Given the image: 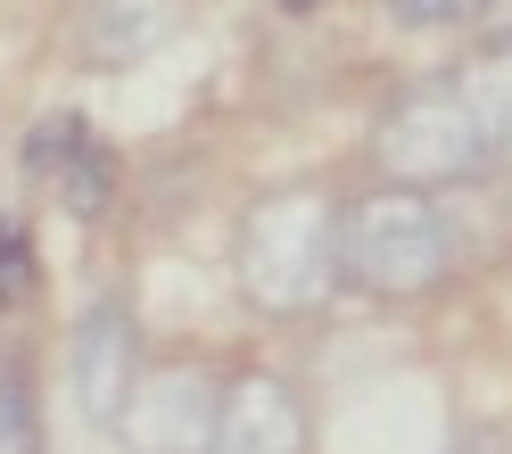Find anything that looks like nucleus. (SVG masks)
<instances>
[{"label": "nucleus", "instance_id": "obj_1", "mask_svg": "<svg viewBox=\"0 0 512 454\" xmlns=\"http://www.w3.org/2000/svg\"><path fill=\"white\" fill-rule=\"evenodd\" d=\"M339 199H323V190H265L240 232H232V281L240 298L256 314L273 322H298V314H323L339 298Z\"/></svg>", "mask_w": 512, "mask_h": 454}, {"label": "nucleus", "instance_id": "obj_2", "mask_svg": "<svg viewBox=\"0 0 512 454\" xmlns=\"http://www.w3.org/2000/svg\"><path fill=\"white\" fill-rule=\"evenodd\" d=\"M455 223H446L438 207V190H372V199H356L339 215V265L347 281L364 289V298L380 306H422L438 298L446 281H455Z\"/></svg>", "mask_w": 512, "mask_h": 454}, {"label": "nucleus", "instance_id": "obj_3", "mask_svg": "<svg viewBox=\"0 0 512 454\" xmlns=\"http://www.w3.org/2000/svg\"><path fill=\"white\" fill-rule=\"evenodd\" d=\"M372 166L405 190H455V182L496 174V141H488V116H479L471 91L438 83V91L389 100V116L372 133Z\"/></svg>", "mask_w": 512, "mask_h": 454}, {"label": "nucleus", "instance_id": "obj_4", "mask_svg": "<svg viewBox=\"0 0 512 454\" xmlns=\"http://www.w3.org/2000/svg\"><path fill=\"white\" fill-rule=\"evenodd\" d=\"M215 413H223V380L207 364H157L124 397L116 446L124 454H215Z\"/></svg>", "mask_w": 512, "mask_h": 454}, {"label": "nucleus", "instance_id": "obj_5", "mask_svg": "<svg viewBox=\"0 0 512 454\" xmlns=\"http://www.w3.org/2000/svg\"><path fill=\"white\" fill-rule=\"evenodd\" d=\"M190 0H75L67 9V42H75V67L91 75H133L141 58H157L182 34Z\"/></svg>", "mask_w": 512, "mask_h": 454}, {"label": "nucleus", "instance_id": "obj_6", "mask_svg": "<svg viewBox=\"0 0 512 454\" xmlns=\"http://www.w3.org/2000/svg\"><path fill=\"white\" fill-rule=\"evenodd\" d=\"M67 364H75V405H83V421H91V430H116V421H124V397H133V380H141L133 306H124V298L83 306Z\"/></svg>", "mask_w": 512, "mask_h": 454}, {"label": "nucleus", "instance_id": "obj_7", "mask_svg": "<svg viewBox=\"0 0 512 454\" xmlns=\"http://www.w3.org/2000/svg\"><path fill=\"white\" fill-rule=\"evenodd\" d=\"M215 454H314V421L281 372H240L223 380L215 413Z\"/></svg>", "mask_w": 512, "mask_h": 454}, {"label": "nucleus", "instance_id": "obj_8", "mask_svg": "<svg viewBox=\"0 0 512 454\" xmlns=\"http://www.w3.org/2000/svg\"><path fill=\"white\" fill-rule=\"evenodd\" d=\"M25 174H34V182H58V199H67L75 215H108V207H116V157L91 141L83 116L34 124V141H25Z\"/></svg>", "mask_w": 512, "mask_h": 454}, {"label": "nucleus", "instance_id": "obj_9", "mask_svg": "<svg viewBox=\"0 0 512 454\" xmlns=\"http://www.w3.org/2000/svg\"><path fill=\"white\" fill-rule=\"evenodd\" d=\"M34 298V240H25L17 215H0V314Z\"/></svg>", "mask_w": 512, "mask_h": 454}, {"label": "nucleus", "instance_id": "obj_10", "mask_svg": "<svg viewBox=\"0 0 512 454\" xmlns=\"http://www.w3.org/2000/svg\"><path fill=\"white\" fill-rule=\"evenodd\" d=\"M0 454H34V380L17 364L0 372Z\"/></svg>", "mask_w": 512, "mask_h": 454}, {"label": "nucleus", "instance_id": "obj_11", "mask_svg": "<svg viewBox=\"0 0 512 454\" xmlns=\"http://www.w3.org/2000/svg\"><path fill=\"white\" fill-rule=\"evenodd\" d=\"M389 17H397V25H422V34H438V25H463V17H471V0H389Z\"/></svg>", "mask_w": 512, "mask_h": 454}, {"label": "nucleus", "instance_id": "obj_12", "mask_svg": "<svg viewBox=\"0 0 512 454\" xmlns=\"http://www.w3.org/2000/svg\"><path fill=\"white\" fill-rule=\"evenodd\" d=\"M463 454H512V446H496V438H488V446H463Z\"/></svg>", "mask_w": 512, "mask_h": 454}, {"label": "nucleus", "instance_id": "obj_13", "mask_svg": "<svg viewBox=\"0 0 512 454\" xmlns=\"http://www.w3.org/2000/svg\"><path fill=\"white\" fill-rule=\"evenodd\" d=\"M273 9H314V0H273Z\"/></svg>", "mask_w": 512, "mask_h": 454}, {"label": "nucleus", "instance_id": "obj_14", "mask_svg": "<svg viewBox=\"0 0 512 454\" xmlns=\"http://www.w3.org/2000/svg\"><path fill=\"white\" fill-rule=\"evenodd\" d=\"M488 50H512V34H496V42H488Z\"/></svg>", "mask_w": 512, "mask_h": 454}]
</instances>
